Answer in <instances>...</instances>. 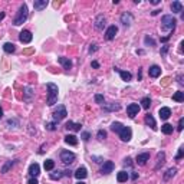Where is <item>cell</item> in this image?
Instances as JSON below:
<instances>
[{"instance_id": "obj_1", "label": "cell", "mask_w": 184, "mask_h": 184, "mask_svg": "<svg viewBox=\"0 0 184 184\" xmlns=\"http://www.w3.org/2000/svg\"><path fill=\"white\" fill-rule=\"evenodd\" d=\"M111 130H112L114 132H116L118 137L121 138V141H124V143H128V141L132 138V130L130 127H125V125L121 124V122H112V124H111Z\"/></svg>"}, {"instance_id": "obj_2", "label": "cell", "mask_w": 184, "mask_h": 184, "mask_svg": "<svg viewBox=\"0 0 184 184\" xmlns=\"http://www.w3.org/2000/svg\"><path fill=\"white\" fill-rule=\"evenodd\" d=\"M27 17H29V10H27L26 3H23V4H20L19 10H17V15H16L15 20H13V25L15 26H20V25H23V23L26 22Z\"/></svg>"}, {"instance_id": "obj_3", "label": "cell", "mask_w": 184, "mask_h": 184, "mask_svg": "<svg viewBox=\"0 0 184 184\" xmlns=\"http://www.w3.org/2000/svg\"><path fill=\"white\" fill-rule=\"evenodd\" d=\"M46 88H48V105L52 106V105H55L58 101L59 88H58V85H55V83H52V82H49L48 85H46Z\"/></svg>"}, {"instance_id": "obj_4", "label": "cell", "mask_w": 184, "mask_h": 184, "mask_svg": "<svg viewBox=\"0 0 184 184\" xmlns=\"http://www.w3.org/2000/svg\"><path fill=\"white\" fill-rule=\"evenodd\" d=\"M177 25L176 17H173L171 15H164L161 17V29L164 32H168V30H173Z\"/></svg>"}, {"instance_id": "obj_5", "label": "cell", "mask_w": 184, "mask_h": 184, "mask_svg": "<svg viewBox=\"0 0 184 184\" xmlns=\"http://www.w3.org/2000/svg\"><path fill=\"white\" fill-rule=\"evenodd\" d=\"M75 158H76V155L73 154L72 151H68V150L60 151V161L64 163V164H66V165H71L72 163L75 161Z\"/></svg>"}, {"instance_id": "obj_6", "label": "cell", "mask_w": 184, "mask_h": 184, "mask_svg": "<svg viewBox=\"0 0 184 184\" xmlns=\"http://www.w3.org/2000/svg\"><path fill=\"white\" fill-rule=\"evenodd\" d=\"M66 115H68V112H66L65 105H58V108L53 111V121H55V122H59V121L65 120Z\"/></svg>"}, {"instance_id": "obj_7", "label": "cell", "mask_w": 184, "mask_h": 184, "mask_svg": "<svg viewBox=\"0 0 184 184\" xmlns=\"http://www.w3.org/2000/svg\"><path fill=\"white\" fill-rule=\"evenodd\" d=\"M121 23L124 25V26H127V27H130L132 25V22H134V16L130 13V12H124L122 15H121Z\"/></svg>"}, {"instance_id": "obj_8", "label": "cell", "mask_w": 184, "mask_h": 184, "mask_svg": "<svg viewBox=\"0 0 184 184\" xmlns=\"http://www.w3.org/2000/svg\"><path fill=\"white\" fill-rule=\"evenodd\" d=\"M33 39V35L30 33V30H22L19 33V40L22 43H30Z\"/></svg>"}, {"instance_id": "obj_9", "label": "cell", "mask_w": 184, "mask_h": 184, "mask_svg": "<svg viewBox=\"0 0 184 184\" xmlns=\"http://www.w3.org/2000/svg\"><path fill=\"white\" fill-rule=\"evenodd\" d=\"M116 33H118V27H116L115 25H112V26H109L108 29L105 30V39L106 40H112V39H115Z\"/></svg>"}, {"instance_id": "obj_10", "label": "cell", "mask_w": 184, "mask_h": 184, "mask_svg": "<svg viewBox=\"0 0 184 184\" xmlns=\"http://www.w3.org/2000/svg\"><path fill=\"white\" fill-rule=\"evenodd\" d=\"M139 108L141 106L138 105V104H130V105L127 106V114L130 118H134V116L137 115V114L139 112Z\"/></svg>"}, {"instance_id": "obj_11", "label": "cell", "mask_w": 184, "mask_h": 184, "mask_svg": "<svg viewBox=\"0 0 184 184\" xmlns=\"http://www.w3.org/2000/svg\"><path fill=\"white\" fill-rule=\"evenodd\" d=\"M105 25H106L105 16H104V15H98V16H97V19H95V29L102 30L104 27H105Z\"/></svg>"}, {"instance_id": "obj_12", "label": "cell", "mask_w": 184, "mask_h": 184, "mask_svg": "<svg viewBox=\"0 0 184 184\" xmlns=\"http://www.w3.org/2000/svg\"><path fill=\"white\" fill-rule=\"evenodd\" d=\"M33 97H35V92H33V88L32 87H26L23 89V101L25 102H30Z\"/></svg>"}, {"instance_id": "obj_13", "label": "cell", "mask_w": 184, "mask_h": 184, "mask_svg": "<svg viewBox=\"0 0 184 184\" xmlns=\"http://www.w3.org/2000/svg\"><path fill=\"white\" fill-rule=\"evenodd\" d=\"M102 108H104V111H106V112H115V111H120L121 109V105L118 102H111V104H105Z\"/></svg>"}, {"instance_id": "obj_14", "label": "cell", "mask_w": 184, "mask_h": 184, "mask_svg": "<svg viewBox=\"0 0 184 184\" xmlns=\"http://www.w3.org/2000/svg\"><path fill=\"white\" fill-rule=\"evenodd\" d=\"M114 167H115V164H114L112 161H105L104 164H102V167H101V173H102V174H109V173H112Z\"/></svg>"}, {"instance_id": "obj_15", "label": "cell", "mask_w": 184, "mask_h": 184, "mask_svg": "<svg viewBox=\"0 0 184 184\" xmlns=\"http://www.w3.org/2000/svg\"><path fill=\"white\" fill-rule=\"evenodd\" d=\"M158 115H160V118L164 121H167L171 116V109L168 108V106H163V108H160V111H158Z\"/></svg>"}, {"instance_id": "obj_16", "label": "cell", "mask_w": 184, "mask_h": 184, "mask_svg": "<svg viewBox=\"0 0 184 184\" xmlns=\"http://www.w3.org/2000/svg\"><path fill=\"white\" fill-rule=\"evenodd\" d=\"M148 75H150L151 78H158V76L161 75V68H160L158 65H153V66H150V69H148Z\"/></svg>"}, {"instance_id": "obj_17", "label": "cell", "mask_w": 184, "mask_h": 184, "mask_svg": "<svg viewBox=\"0 0 184 184\" xmlns=\"http://www.w3.org/2000/svg\"><path fill=\"white\" fill-rule=\"evenodd\" d=\"M29 174L32 177H38L40 174V165L38 163H33V164L29 165Z\"/></svg>"}, {"instance_id": "obj_18", "label": "cell", "mask_w": 184, "mask_h": 184, "mask_svg": "<svg viewBox=\"0 0 184 184\" xmlns=\"http://www.w3.org/2000/svg\"><path fill=\"white\" fill-rule=\"evenodd\" d=\"M135 160H137V164H138V165H145L147 161L150 160V154H148V153H143V154H138Z\"/></svg>"}, {"instance_id": "obj_19", "label": "cell", "mask_w": 184, "mask_h": 184, "mask_svg": "<svg viewBox=\"0 0 184 184\" xmlns=\"http://www.w3.org/2000/svg\"><path fill=\"white\" fill-rule=\"evenodd\" d=\"M58 62H59L62 66H64V69H66V71H69V69L72 68V60L69 59V58H65V56H60L59 59H58Z\"/></svg>"}, {"instance_id": "obj_20", "label": "cell", "mask_w": 184, "mask_h": 184, "mask_svg": "<svg viewBox=\"0 0 184 184\" xmlns=\"http://www.w3.org/2000/svg\"><path fill=\"white\" fill-rule=\"evenodd\" d=\"M145 124L148 125L151 130H154V131L157 130V122H155L154 116L151 115V114H147V115H145Z\"/></svg>"}, {"instance_id": "obj_21", "label": "cell", "mask_w": 184, "mask_h": 184, "mask_svg": "<svg viewBox=\"0 0 184 184\" xmlns=\"http://www.w3.org/2000/svg\"><path fill=\"white\" fill-rule=\"evenodd\" d=\"M73 176L76 177V178H78V180H83V178H87V176H88V171H87V168H85V167H79L78 170H76L75 171V174H73Z\"/></svg>"}, {"instance_id": "obj_22", "label": "cell", "mask_w": 184, "mask_h": 184, "mask_svg": "<svg viewBox=\"0 0 184 184\" xmlns=\"http://www.w3.org/2000/svg\"><path fill=\"white\" fill-rule=\"evenodd\" d=\"M49 4L48 0H35L33 2V7L36 9V10H43V9H46V6Z\"/></svg>"}, {"instance_id": "obj_23", "label": "cell", "mask_w": 184, "mask_h": 184, "mask_svg": "<svg viewBox=\"0 0 184 184\" xmlns=\"http://www.w3.org/2000/svg\"><path fill=\"white\" fill-rule=\"evenodd\" d=\"M164 163H165V153L164 151H160L157 154V164H155L154 170H160V167H161Z\"/></svg>"}, {"instance_id": "obj_24", "label": "cell", "mask_w": 184, "mask_h": 184, "mask_svg": "<svg viewBox=\"0 0 184 184\" xmlns=\"http://www.w3.org/2000/svg\"><path fill=\"white\" fill-rule=\"evenodd\" d=\"M115 71H118V73H120L121 79H122V81H125V82H130V81L132 79L131 72H127V71H120V69H116V68H115Z\"/></svg>"}, {"instance_id": "obj_25", "label": "cell", "mask_w": 184, "mask_h": 184, "mask_svg": "<svg viewBox=\"0 0 184 184\" xmlns=\"http://www.w3.org/2000/svg\"><path fill=\"white\" fill-rule=\"evenodd\" d=\"M128 178H130V174L127 171H120L116 174V181L118 183H125V181H128Z\"/></svg>"}, {"instance_id": "obj_26", "label": "cell", "mask_w": 184, "mask_h": 184, "mask_svg": "<svg viewBox=\"0 0 184 184\" xmlns=\"http://www.w3.org/2000/svg\"><path fill=\"white\" fill-rule=\"evenodd\" d=\"M171 10H173V13H181L183 12V3L181 2H173L171 3Z\"/></svg>"}, {"instance_id": "obj_27", "label": "cell", "mask_w": 184, "mask_h": 184, "mask_svg": "<svg viewBox=\"0 0 184 184\" xmlns=\"http://www.w3.org/2000/svg\"><path fill=\"white\" fill-rule=\"evenodd\" d=\"M65 143L69 144V145H78V138H76V135H72V134H69V135L65 137Z\"/></svg>"}, {"instance_id": "obj_28", "label": "cell", "mask_w": 184, "mask_h": 184, "mask_svg": "<svg viewBox=\"0 0 184 184\" xmlns=\"http://www.w3.org/2000/svg\"><path fill=\"white\" fill-rule=\"evenodd\" d=\"M177 174V168L176 167H171V168H168L167 171H165V174H164V180L165 181H168L170 178H173L174 176Z\"/></svg>"}, {"instance_id": "obj_29", "label": "cell", "mask_w": 184, "mask_h": 184, "mask_svg": "<svg viewBox=\"0 0 184 184\" xmlns=\"http://www.w3.org/2000/svg\"><path fill=\"white\" fill-rule=\"evenodd\" d=\"M65 128H66V130H73V131H81V128H82V124H75V122L69 121V122H66Z\"/></svg>"}, {"instance_id": "obj_30", "label": "cell", "mask_w": 184, "mask_h": 184, "mask_svg": "<svg viewBox=\"0 0 184 184\" xmlns=\"http://www.w3.org/2000/svg\"><path fill=\"white\" fill-rule=\"evenodd\" d=\"M173 125L171 124H168V122H165V124H163L161 125V131H163V134H165V135H170L171 132H173Z\"/></svg>"}, {"instance_id": "obj_31", "label": "cell", "mask_w": 184, "mask_h": 184, "mask_svg": "<svg viewBox=\"0 0 184 184\" xmlns=\"http://www.w3.org/2000/svg\"><path fill=\"white\" fill-rule=\"evenodd\" d=\"M16 163H17V160H12V161H7V163H6V164L2 167V174H6V173H7L9 170H10L12 167L16 164Z\"/></svg>"}, {"instance_id": "obj_32", "label": "cell", "mask_w": 184, "mask_h": 184, "mask_svg": "<svg viewBox=\"0 0 184 184\" xmlns=\"http://www.w3.org/2000/svg\"><path fill=\"white\" fill-rule=\"evenodd\" d=\"M3 50L6 53H13L16 50V46L13 45V43H10V42H6V43L3 45Z\"/></svg>"}, {"instance_id": "obj_33", "label": "cell", "mask_w": 184, "mask_h": 184, "mask_svg": "<svg viewBox=\"0 0 184 184\" xmlns=\"http://www.w3.org/2000/svg\"><path fill=\"white\" fill-rule=\"evenodd\" d=\"M151 105V98L150 97H144L143 99H141V106H143L144 109H148Z\"/></svg>"}, {"instance_id": "obj_34", "label": "cell", "mask_w": 184, "mask_h": 184, "mask_svg": "<svg viewBox=\"0 0 184 184\" xmlns=\"http://www.w3.org/2000/svg\"><path fill=\"white\" fill-rule=\"evenodd\" d=\"M43 167H45L46 171H52V170L55 168V161H53V160H46Z\"/></svg>"}, {"instance_id": "obj_35", "label": "cell", "mask_w": 184, "mask_h": 184, "mask_svg": "<svg viewBox=\"0 0 184 184\" xmlns=\"http://www.w3.org/2000/svg\"><path fill=\"white\" fill-rule=\"evenodd\" d=\"M173 99L176 102H183L184 101V92H181V91H177L176 94L173 95Z\"/></svg>"}, {"instance_id": "obj_36", "label": "cell", "mask_w": 184, "mask_h": 184, "mask_svg": "<svg viewBox=\"0 0 184 184\" xmlns=\"http://www.w3.org/2000/svg\"><path fill=\"white\" fill-rule=\"evenodd\" d=\"M49 177H50L52 180H59V178L64 177V171H59V170H58V171H53V173L49 174Z\"/></svg>"}, {"instance_id": "obj_37", "label": "cell", "mask_w": 184, "mask_h": 184, "mask_svg": "<svg viewBox=\"0 0 184 184\" xmlns=\"http://www.w3.org/2000/svg\"><path fill=\"white\" fill-rule=\"evenodd\" d=\"M56 125H58V122H55V121H53V122H48L45 127H46V130H48V131H55V130H56Z\"/></svg>"}, {"instance_id": "obj_38", "label": "cell", "mask_w": 184, "mask_h": 184, "mask_svg": "<svg viewBox=\"0 0 184 184\" xmlns=\"http://www.w3.org/2000/svg\"><path fill=\"white\" fill-rule=\"evenodd\" d=\"M7 125L9 127H17V125H19V120H17V118H10V120L7 121Z\"/></svg>"}, {"instance_id": "obj_39", "label": "cell", "mask_w": 184, "mask_h": 184, "mask_svg": "<svg viewBox=\"0 0 184 184\" xmlns=\"http://www.w3.org/2000/svg\"><path fill=\"white\" fill-rule=\"evenodd\" d=\"M144 42H145V45L148 46H155V42H154V39L153 38H150V36H145V39H144Z\"/></svg>"}, {"instance_id": "obj_40", "label": "cell", "mask_w": 184, "mask_h": 184, "mask_svg": "<svg viewBox=\"0 0 184 184\" xmlns=\"http://www.w3.org/2000/svg\"><path fill=\"white\" fill-rule=\"evenodd\" d=\"M97 137H98V139H105L106 138V131H104V130H99V131H98V134H97Z\"/></svg>"}, {"instance_id": "obj_41", "label": "cell", "mask_w": 184, "mask_h": 184, "mask_svg": "<svg viewBox=\"0 0 184 184\" xmlns=\"http://www.w3.org/2000/svg\"><path fill=\"white\" fill-rule=\"evenodd\" d=\"M183 155H184V147H180V148H178V153H177V155H176V160H181Z\"/></svg>"}, {"instance_id": "obj_42", "label": "cell", "mask_w": 184, "mask_h": 184, "mask_svg": "<svg viewBox=\"0 0 184 184\" xmlns=\"http://www.w3.org/2000/svg\"><path fill=\"white\" fill-rule=\"evenodd\" d=\"M95 102L97 104H104V95H101V94L95 95Z\"/></svg>"}, {"instance_id": "obj_43", "label": "cell", "mask_w": 184, "mask_h": 184, "mask_svg": "<svg viewBox=\"0 0 184 184\" xmlns=\"http://www.w3.org/2000/svg\"><path fill=\"white\" fill-rule=\"evenodd\" d=\"M183 127H184V118H180V121H178V127H177V130H178V131H183Z\"/></svg>"}, {"instance_id": "obj_44", "label": "cell", "mask_w": 184, "mask_h": 184, "mask_svg": "<svg viewBox=\"0 0 184 184\" xmlns=\"http://www.w3.org/2000/svg\"><path fill=\"white\" fill-rule=\"evenodd\" d=\"M89 138H91V134H89V132H83V134H82V139H83V141H88Z\"/></svg>"}, {"instance_id": "obj_45", "label": "cell", "mask_w": 184, "mask_h": 184, "mask_svg": "<svg viewBox=\"0 0 184 184\" xmlns=\"http://www.w3.org/2000/svg\"><path fill=\"white\" fill-rule=\"evenodd\" d=\"M27 184H39V181H38V178H36V177H32V178L27 181Z\"/></svg>"}, {"instance_id": "obj_46", "label": "cell", "mask_w": 184, "mask_h": 184, "mask_svg": "<svg viewBox=\"0 0 184 184\" xmlns=\"http://www.w3.org/2000/svg\"><path fill=\"white\" fill-rule=\"evenodd\" d=\"M98 50V46L97 45H91L89 46V53H94V52H97Z\"/></svg>"}, {"instance_id": "obj_47", "label": "cell", "mask_w": 184, "mask_h": 184, "mask_svg": "<svg viewBox=\"0 0 184 184\" xmlns=\"http://www.w3.org/2000/svg\"><path fill=\"white\" fill-rule=\"evenodd\" d=\"M131 161H132L131 158H130V157H127V158L124 160V165H131Z\"/></svg>"}, {"instance_id": "obj_48", "label": "cell", "mask_w": 184, "mask_h": 184, "mask_svg": "<svg viewBox=\"0 0 184 184\" xmlns=\"http://www.w3.org/2000/svg\"><path fill=\"white\" fill-rule=\"evenodd\" d=\"M167 52H168V46H164V48L161 49V55H165Z\"/></svg>"}, {"instance_id": "obj_49", "label": "cell", "mask_w": 184, "mask_h": 184, "mask_svg": "<svg viewBox=\"0 0 184 184\" xmlns=\"http://www.w3.org/2000/svg\"><path fill=\"white\" fill-rule=\"evenodd\" d=\"M64 176L71 177V176H72V171H71V170H66V171H64Z\"/></svg>"}, {"instance_id": "obj_50", "label": "cell", "mask_w": 184, "mask_h": 184, "mask_svg": "<svg viewBox=\"0 0 184 184\" xmlns=\"http://www.w3.org/2000/svg\"><path fill=\"white\" fill-rule=\"evenodd\" d=\"M92 68H95V69L99 68V64H98L97 60H94V62H92Z\"/></svg>"}, {"instance_id": "obj_51", "label": "cell", "mask_w": 184, "mask_h": 184, "mask_svg": "<svg viewBox=\"0 0 184 184\" xmlns=\"http://www.w3.org/2000/svg\"><path fill=\"white\" fill-rule=\"evenodd\" d=\"M4 16H6V13H4V12H0V22L4 19Z\"/></svg>"}, {"instance_id": "obj_52", "label": "cell", "mask_w": 184, "mask_h": 184, "mask_svg": "<svg viewBox=\"0 0 184 184\" xmlns=\"http://www.w3.org/2000/svg\"><path fill=\"white\" fill-rule=\"evenodd\" d=\"M160 12H161V10H154V12H153V16H157Z\"/></svg>"}, {"instance_id": "obj_53", "label": "cell", "mask_w": 184, "mask_h": 184, "mask_svg": "<svg viewBox=\"0 0 184 184\" xmlns=\"http://www.w3.org/2000/svg\"><path fill=\"white\" fill-rule=\"evenodd\" d=\"M151 3H153V4H158V3H160V0H151Z\"/></svg>"}, {"instance_id": "obj_54", "label": "cell", "mask_w": 184, "mask_h": 184, "mask_svg": "<svg viewBox=\"0 0 184 184\" xmlns=\"http://www.w3.org/2000/svg\"><path fill=\"white\" fill-rule=\"evenodd\" d=\"M3 118V109H2V106H0V120Z\"/></svg>"}, {"instance_id": "obj_55", "label": "cell", "mask_w": 184, "mask_h": 184, "mask_svg": "<svg viewBox=\"0 0 184 184\" xmlns=\"http://www.w3.org/2000/svg\"><path fill=\"white\" fill-rule=\"evenodd\" d=\"M137 177H138V174L134 173V174H132V180H137Z\"/></svg>"}, {"instance_id": "obj_56", "label": "cell", "mask_w": 184, "mask_h": 184, "mask_svg": "<svg viewBox=\"0 0 184 184\" xmlns=\"http://www.w3.org/2000/svg\"><path fill=\"white\" fill-rule=\"evenodd\" d=\"M76 184H85V183H83L82 180H79V181H78V183H76Z\"/></svg>"}]
</instances>
